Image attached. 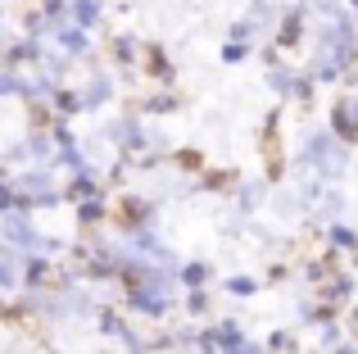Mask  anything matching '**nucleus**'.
I'll return each instance as SVG.
<instances>
[]
</instances>
